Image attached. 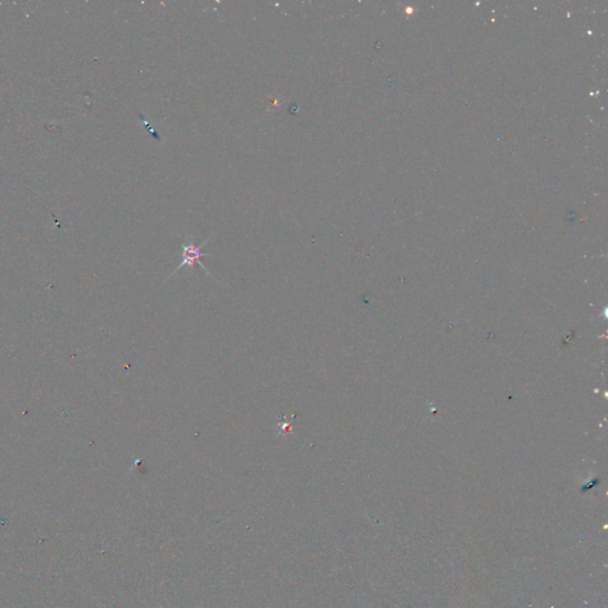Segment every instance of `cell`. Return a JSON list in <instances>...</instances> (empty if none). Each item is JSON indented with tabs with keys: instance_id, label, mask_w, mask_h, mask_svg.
Returning a JSON list of instances; mask_svg holds the SVG:
<instances>
[{
	"instance_id": "1",
	"label": "cell",
	"mask_w": 608,
	"mask_h": 608,
	"mask_svg": "<svg viewBox=\"0 0 608 608\" xmlns=\"http://www.w3.org/2000/svg\"><path fill=\"white\" fill-rule=\"evenodd\" d=\"M207 241H208V239H207L206 241H203L200 246H196L192 241L188 242V244H183V246H182V247H183V251H182V263H181L180 265L177 266L176 269H175V271L170 276H169L167 280H170V278L173 277L174 275H176L181 269H183V268H190V269H192L195 266V264H198V265L201 266V269L204 270V272H206L207 276H210V272L208 271V270H207L206 266H204L203 264L201 263V258L209 256V253H206V252L202 251V247L207 244Z\"/></svg>"
},
{
	"instance_id": "2",
	"label": "cell",
	"mask_w": 608,
	"mask_h": 608,
	"mask_svg": "<svg viewBox=\"0 0 608 608\" xmlns=\"http://www.w3.org/2000/svg\"><path fill=\"white\" fill-rule=\"evenodd\" d=\"M280 428L281 430V435L290 434L289 430H290V431H291V423H290V422H285V424L280 423Z\"/></svg>"
}]
</instances>
